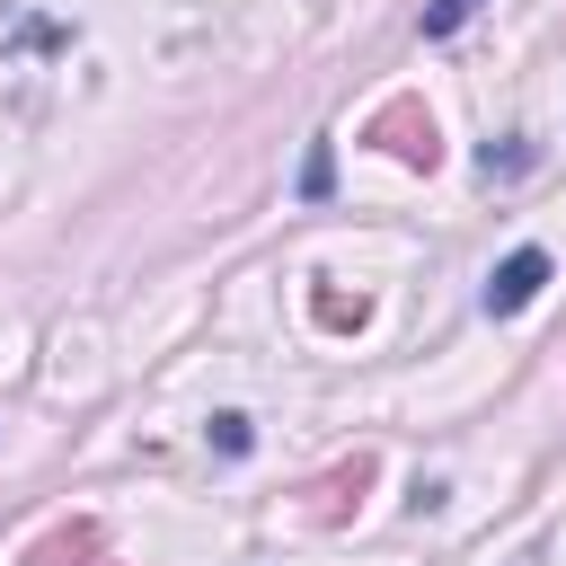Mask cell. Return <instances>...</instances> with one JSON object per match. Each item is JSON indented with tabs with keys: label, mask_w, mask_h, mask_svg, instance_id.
I'll return each instance as SVG.
<instances>
[{
	"label": "cell",
	"mask_w": 566,
	"mask_h": 566,
	"mask_svg": "<svg viewBox=\"0 0 566 566\" xmlns=\"http://www.w3.org/2000/svg\"><path fill=\"white\" fill-rule=\"evenodd\" d=\"M539 283H548V248H513V256L486 274V310H495V318H513V310H531V301H539Z\"/></svg>",
	"instance_id": "6da1fadb"
},
{
	"label": "cell",
	"mask_w": 566,
	"mask_h": 566,
	"mask_svg": "<svg viewBox=\"0 0 566 566\" xmlns=\"http://www.w3.org/2000/svg\"><path fill=\"white\" fill-rule=\"evenodd\" d=\"M380 133H389V150H398V159L433 168V115H416V106H389V115H380Z\"/></svg>",
	"instance_id": "7a4b0ae2"
},
{
	"label": "cell",
	"mask_w": 566,
	"mask_h": 566,
	"mask_svg": "<svg viewBox=\"0 0 566 566\" xmlns=\"http://www.w3.org/2000/svg\"><path fill=\"white\" fill-rule=\"evenodd\" d=\"M80 548H97V531H88V522H80L71 539H44V548H35V566H62V557H80Z\"/></svg>",
	"instance_id": "3957f363"
},
{
	"label": "cell",
	"mask_w": 566,
	"mask_h": 566,
	"mask_svg": "<svg viewBox=\"0 0 566 566\" xmlns=\"http://www.w3.org/2000/svg\"><path fill=\"white\" fill-rule=\"evenodd\" d=\"M469 9H478V0H433V9H424V35H451Z\"/></svg>",
	"instance_id": "277c9868"
},
{
	"label": "cell",
	"mask_w": 566,
	"mask_h": 566,
	"mask_svg": "<svg viewBox=\"0 0 566 566\" xmlns=\"http://www.w3.org/2000/svg\"><path fill=\"white\" fill-rule=\"evenodd\" d=\"M327 177H336V159H327V142L310 150V168H301V195H327Z\"/></svg>",
	"instance_id": "5b68a950"
},
{
	"label": "cell",
	"mask_w": 566,
	"mask_h": 566,
	"mask_svg": "<svg viewBox=\"0 0 566 566\" xmlns=\"http://www.w3.org/2000/svg\"><path fill=\"white\" fill-rule=\"evenodd\" d=\"M212 442L221 451H248V416H212Z\"/></svg>",
	"instance_id": "8992f818"
}]
</instances>
